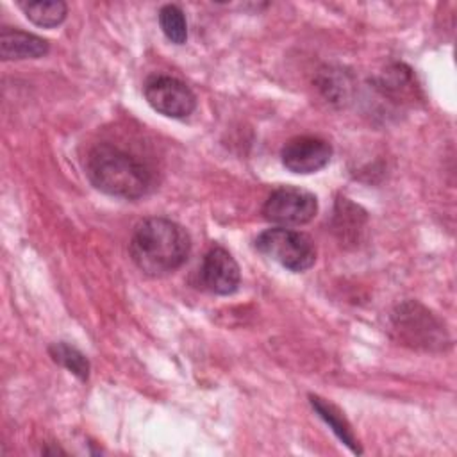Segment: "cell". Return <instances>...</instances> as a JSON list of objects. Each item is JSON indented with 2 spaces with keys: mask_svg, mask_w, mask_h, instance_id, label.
<instances>
[{
  "mask_svg": "<svg viewBox=\"0 0 457 457\" xmlns=\"http://www.w3.org/2000/svg\"><path fill=\"white\" fill-rule=\"evenodd\" d=\"M332 146L318 136H296L289 139L280 152L282 164L293 173H314L328 164Z\"/></svg>",
  "mask_w": 457,
  "mask_h": 457,
  "instance_id": "7",
  "label": "cell"
},
{
  "mask_svg": "<svg viewBox=\"0 0 457 457\" xmlns=\"http://www.w3.org/2000/svg\"><path fill=\"white\" fill-rule=\"evenodd\" d=\"M145 98L150 107L168 118H187L196 109L195 93L179 79L154 75L145 84Z\"/></svg>",
  "mask_w": 457,
  "mask_h": 457,
  "instance_id": "5",
  "label": "cell"
},
{
  "mask_svg": "<svg viewBox=\"0 0 457 457\" xmlns=\"http://www.w3.org/2000/svg\"><path fill=\"white\" fill-rule=\"evenodd\" d=\"M191 250L186 228L168 218L143 220L130 239V257L146 275H166L180 268Z\"/></svg>",
  "mask_w": 457,
  "mask_h": 457,
  "instance_id": "1",
  "label": "cell"
},
{
  "mask_svg": "<svg viewBox=\"0 0 457 457\" xmlns=\"http://www.w3.org/2000/svg\"><path fill=\"white\" fill-rule=\"evenodd\" d=\"M255 248L291 271H305L316 261V246L312 239L287 227H275L261 232Z\"/></svg>",
  "mask_w": 457,
  "mask_h": 457,
  "instance_id": "3",
  "label": "cell"
},
{
  "mask_svg": "<svg viewBox=\"0 0 457 457\" xmlns=\"http://www.w3.org/2000/svg\"><path fill=\"white\" fill-rule=\"evenodd\" d=\"M50 355L55 362L70 370L80 380H86L89 377V361L75 346H70L66 343H54L50 346Z\"/></svg>",
  "mask_w": 457,
  "mask_h": 457,
  "instance_id": "12",
  "label": "cell"
},
{
  "mask_svg": "<svg viewBox=\"0 0 457 457\" xmlns=\"http://www.w3.org/2000/svg\"><path fill=\"white\" fill-rule=\"evenodd\" d=\"M25 16L37 27L52 29L64 21L68 7L64 2H21Z\"/></svg>",
  "mask_w": 457,
  "mask_h": 457,
  "instance_id": "10",
  "label": "cell"
},
{
  "mask_svg": "<svg viewBox=\"0 0 457 457\" xmlns=\"http://www.w3.org/2000/svg\"><path fill=\"white\" fill-rule=\"evenodd\" d=\"M159 25L164 32V36L175 43V45H182L187 39V23H186V16L182 12L180 7L168 4L159 11Z\"/></svg>",
  "mask_w": 457,
  "mask_h": 457,
  "instance_id": "13",
  "label": "cell"
},
{
  "mask_svg": "<svg viewBox=\"0 0 457 457\" xmlns=\"http://www.w3.org/2000/svg\"><path fill=\"white\" fill-rule=\"evenodd\" d=\"M198 277L202 287L214 295H232L241 282L236 259L221 246H214L204 255Z\"/></svg>",
  "mask_w": 457,
  "mask_h": 457,
  "instance_id": "8",
  "label": "cell"
},
{
  "mask_svg": "<svg viewBox=\"0 0 457 457\" xmlns=\"http://www.w3.org/2000/svg\"><path fill=\"white\" fill-rule=\"evenodd\" d=\"M318 200L312 193L300 187H278L262 205L268 221L280 227H295L311 221L316 216Z\"/></svg>",
  "mask_w": 457,
  "mask_h": 457,
  "instance_id": "4",
  "label": "cell"
},
{
  "mask_svg": "<svg viewBox=\"0 0 457 457\" xmlns=\"http://www.w3.org/2000/svg\"><path fill=\"white\" fill-rule=\"evenodd\" d=\"M311 403H312V407L318 411V414L330 425V428L336 432V436H337L352 452H355V453H361V452H362V450L359 448V445H357V441H355V437H353L350 427H348L346 421L339 416V412H336V409H334L330 403L323 402V400L318 398V396H311Z\"/></svg>",
  "mask_w": 457,
  "mask_h": 457,
  "instance_id": "11",
  "label": "cell"
},
{
  "mask_svg": "<svg viewBox=\"0 0 457 457\" xmlns=\"http://www.w3.org/2000/svg\"><path fill=\"white\" fill-rule=\"evenodd\" d=\"M393 320L396 330L412 346H423L430 350L432 346L445 345L448 339L441 323L420 303L407 302L400 305L393 314Z\"/></svg>",
  "mask_w": 457,
  "mask_h": 457,
  "instance_id": "6",
  "label": "cell"
},
{
  "mask_svg": "<svg viewBox=\"0 0 457 457\" xmlns=\"http://www.w3.org/2000/svg\"><path fill=\"white\" fill-rule=\"evenodd\" d=\"M86 173L98 191L125 200L141 198L152 187V171L146 164L107 143L96 145L89 152Z\"/></svg>",
  "mask_w": 457,
  "mask_h": 457,
  "instance_id": "2",
  "label": "cell"
},
{
  "mask_svg": "<svg viewBox=\"0 0 457 457\" xmlns=\"http://www.w3.org/2000/svg\"><path fill=\"white\" fill-rule=\"evenodd\" d=\"M48 52V41L18 29H2L0 32V57L4 61L37 59Z\"/></svg>",
  "mask_w": 457,
  "mask_h": 457,
  "instance_id": "9",
  "label": "cell"
}]
</instances>
